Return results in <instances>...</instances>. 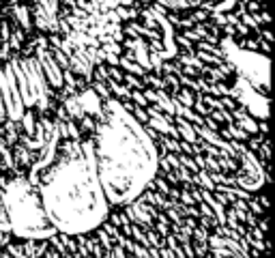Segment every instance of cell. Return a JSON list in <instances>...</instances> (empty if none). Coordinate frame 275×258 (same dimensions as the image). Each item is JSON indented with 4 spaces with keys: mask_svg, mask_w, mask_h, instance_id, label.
Returning <instances> with one entry per match:
<instances>
[{
    "mask_svg": "<svg viewBox=\"0 0 275 258\" xmlns=\"http://www.w3.org/2000/svg\"><path fill=\"white\" fill-rule=\"evenodd\" d=\"M37 64H39V69H41V73H43V78H46V84H48V88L49 91H61V88L65 86V82H63V71L58 69V64L56 61L52 58V54H49V49L48 48H39L37 49Z\"/></svg>",
    "mask_w": 275,
    "mask_h": 258,
    "instance_id": "5b68a950",
    "label": "cell"
},
{
    "mask_svg": "<svg viewBox=\"0 0 275 258\" xmlns=\"http://www.w3.org/2000/svg\"><path fill=\"white\" fill-rule=\"evenodd\" d=\"M34 26L43 32L58 31V0H34Z\"/></svg>",
    "mask_w": 275,
    "mask_h": 258,
    "instance_id": "277c9868",
    "label": "cell"
},
{
    "mask_svg": "<svg viewBox=\"0 0 275 258\" xmlns=\"http://www.w3.org/2000/svg\"><path fill=\"white\" fill-rule=\"evenodd\" d=\"M174 46H181L185 52H192L194 49V43L189 41V39H185L183 34H174Z\"/></svg>",
    "mask_w": 275,
    "mask_h": 258,
    "instance_id": "8992f818",
    "label": "cell"
},
{
    "mask_svg": "<svg viewBox=\"0 0 275 258\" xmlns=\"http://www.w3.org/2000/svg\"><path fill=\"white\" fill-rule=\"evenodd\" d=\"M198 58L204 63H211V64H224V58H217V56H211V54H204V52H198Z\"/></svg>",
    "mask_w": 275,
    "mask_h": 258,
    "instance_id": "52a82bcc",
    "label": "cell"
},
{
    "mask_svg": "<svg viewBox=\"0 0 275 258\" xmlns=\"http://www.w3.org/2000/svg\"><path fill=\"white\" fill-rule=\"evenodd\" d=\"M226 32L230 37H237V31H234V26H226Z\"/></svg>",
    "mask_w": 275,
    "mask_h": 258,
    "instance_id": "ba28073f",
    "label": "cell"
},
{
    "mask_svg": "<svg viewBox=\"0 0 275 258\" xmlns=\"http://www.w3.org/2000/svg\"><path fill=\"white\" fill-rule=\"evenodd\" d=\"M41 258H136L127 239L112 222L103 220L95 230L82 235L58 232L48 241Z\"/></svg>",
    "mask_w": 275,
    "mask_h": 258,
    "instance_id": "3957f363",
    "label": "cell"
},
{
    "mask_svg": "<svg viewBox=\"0 0 275 258\" xmlns=\"http://www.w3.org/2000/svg\"><path fill=\"white\" fill-rule=\"evenodd\" d=\"M52 161L31 175V181L39 185L49 222L65 235L95 230L110 211L97 175L95 142L61 138Z\"/></svg>",
    "mask_w": 275,
    "mask_h": 258,
    "instance_id": "6da1fadb",
    "label": "cell"
},
{
    "mask_svg": "<svg viewBox=\"0 0 275 258\" xmlns=\"http://www.w3.org/2000/svg\"><path fill=\"white\" fill-rule=\"evenodd\" d=\"M0 194L11 228V243H46L58 235L46 213L39 185L31 181L28 170H0Z\"/></svg>",
    "mask_w": 275,
    "mask_h": 258,
    "instance_id": "7a4b0ae2",
    "label": "cell"
}]
</instances>
